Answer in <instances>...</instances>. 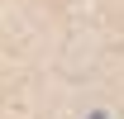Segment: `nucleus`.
<instances>
[{
    "instance_id": "f257e3e1",
    "label": "nucleus",
    "mask_w": 124,
    "mask_h": 119,
    "mask_svg": "<svg viewBox=\"0 0 124 119\" xmlns=\"http://www.w3.org/2000/svg\"><path fill=\"white\" fill-rule=\"evenodd\" d=\"M91 119H105V114H91Z\"/></svg>"
}]
</instances>
